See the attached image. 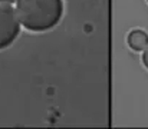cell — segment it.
I'll return each instance as SVG.
<instances>
[{
	"label": "cell",
	"instance_id": "cell-1",
	"mask_svg": "<svg viewBox=\"0 0 148 129\" xmlns=\"http://www.w3.org/2000/svg\"><path fill=\"white\" fill-rule=\"evenodd\" d=\"M16 12L22 27L42 33L56 27L63 17V0H17Z\"/></svg>",
	"mask_w": 148,
	"mask_h": 129
},
{
	"label": "cell",
	"instance_id": "cell-2",
	"mask_svg": "<svg viewBox=\"0 0 148 129\" xmlns=\"http://www.w3.org/2000/svg\"><path fill=\"white\" fill-rule=\"evenodd\" d=\"M22 29L16 7L0 3V50L9 47L19 38Z\"/></svg>",
	"mask_w": 148,
	"mask_h": 129
},
{
	"label": "cell",
	"instance_id": "cell-3",
	"mask_svg": "<svg viewBox=\"0 0 148 129\" xmlns=\"http://www.w3.org/2000/svg\"><path fill=\"white\" fill-rule=\"evenodd\" d=\"M127 43L134 52H144L148 47V33L143 29H132L127 36Z\"/></svg>",
	"mask_w": 148,
	"mask_h": 129
},
{
	"label": "cell",
	"instance_id": "cell-4",
	"mask_svg": "<svg viewBox=\"0 0 148 129\" xmlns=\"http://www.w3.org/2000/svg\"><path fill=\"white\" fill-rule=\"evenodd\" d=\"M143 63H144V66L148 69V47L143 52Z\"/></svg>",
	"mask_w": 148,
	"mask_h": 129
},
{
	"label": "cell",
	"instance_id": "cell-5",
	"mask_svg": "<svg viewBox=\"0 0 148 129\" xmlns=\"http://www.w3.org/2000/svg\"><path fill=\"white\" fill-rule=\"evenodd\" d=\"M17 0H0V3H4V4H13L16 3Z\"/></svg>",
	"mask_w": 148,
	"mask_h": 129
},
{
	"label": "cell",
	"instance_id": "cell-6",
	"mask_svg": "<svg viewBox=\"0 0 148 129\" xmlns=\"http://www.w3.org/2000/svg\"><path fill=\"white\" fill-rule=\"evenodd\" d=\"M147 3H148V0H147Z\"/></svg>",
	"mask_w": 148,
	"mask_h": 129
}]
</instances>
